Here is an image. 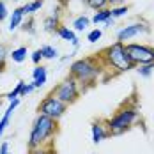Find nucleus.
<instances>
[{
  "label": "nucleus",
  "mask_w": 154,
  "mask_h": 154,
  "mask_svg": "<svg viewBox=\"0 0 154 154\" xmlns=\"http://www.w3.org/2000/svg\"><path fill=\"white\" fill-rule=\"evenodd\" d=\"M55 128H57V121H53L51 117L48 115H43L39 113L34 121V126H32V131H30V145L32 149L39 147L41 143H45L53 133H55Z\"/></svg>",
  "instance_id": "obj_1"
},
{
  "label": "nucleus",
  "mask_w": 154,
  "mask_h": 154,
  "mask_svg": "<svg viewBox=\"0 0 154 154\" xmlns=\"http://www.w3.org/2000/svg\"><path fill=\"white\" fill-rule=\"evenodd\" d=\"M105 60H106L108 66H112L113 69H117L119 73H124V71H129L135 67L133 60L129 59L128 51H126V46H124L121 41L113 43L112 46H108L105 50Z\"/></svg>",
  "instance_id": "obj_2"
},
{
  "label": "nucleus",
  "mask_w": 154,
  "mask_h": 154,
  "mask_svg": "<svg viewBox=\"0 0 154 154\" xmlns=\"http://www.w3.org/2000/svg\"><path fill=\"white\" fill-rule=\"evenodd\" d=\"M97 75H99V67L92 59H80V60H75L71 64V76L78 83L92 85Z\"/></svg>",
  "instance_id": "obj_3"
},
{
  "label": "nucleus",
  "mask_w": 154,
  "mask_h": 154,
  "mask_svg": "<svg viewBox=\"0 0 154 154\" xmlns=\"http://www.w3.org/2000/svg\"><path fill=\"white\" fill-rule=\"evenodd\" d=\"M137 119H138V112L135 108H122L106 122L108 131L112 135H121L126 129H129Z\"/></svg>",
  "instance_id": "obj_4"
},
{
  "label": "nucleus",
  "mask_w": 154,
  "mask_h": 154,
  "mask_svg": "<svg viewBox=\"0 0 154 154\" xmlns=\"http://www.w3.org/2000/svg\"><path fill=\"white\" fill-rule=\"evenodd\" d=\"M53 96H55L57 99H60L62 103H66V105H71V103H75V101L78 99V96H80L78 82H76L73 76L66 78L62 83H59V85L55 87Z\"/></svg>",
  "instance_id": "obj_5"
},
{
  "label": "nucleus",
  "mask_w": 154,
  "mask_h": 154,
  "mask_svg": "<svg viewBox=\"0 0 154 154\" xmlns=\"http://www.w3.org/2000/svg\"><path fill=\"white\" fill-rule=\"evenodd\" d=\"M126 51H128L129 59L133 60L135 66H143V64L154 62V48L151 46L129 43V45H126Z\"/></svg>",
  "instance_id": "obj_6"
},
{
  "label": "nucleus",
  "mask_w": 154,
  "mask_h": 154,
  "mask_svg": "<svg viewBox=\"0 0 154 154\" xmlns=\"http://www.w3.org/2000/svg\"><path fill=\"white\" fill-rule=\"evenodd\" d=\"M66 108H67V105L62 103L60 99H57V97L51 94V96H48V97H45V99L41 101V105H39V113L51 117L53 121H59L62 115L66 113Z\"/></svg>",
  "instance_id": "obj_7"
},
{
  "label": "nucleus",
  "mask_w": 154,
  "mask_h": 154,
  "mask_svg": "<svg viewBox=\"0 0 154 154\" xmlns=\"http://www.w3.org/2000/svg\"><path fill=\"white\" fill-rule=\"evenodd\" d=\"M143 32H147V27H145V25H142V23L129 25V27H124L122 30H119V34H117V39H119L121 43H124V41H129V39L137 37V35L143 34Z\"/></svg>",
  "instance_id": "obj_8"
},
{
  "label": "nucleus",
  "mask_w": 154,
  "mask_h": 154,
  "mask_svg": "<svg viewBox=\"0 0 154 154\" xmlns=\"http://www.w3.org/2000/svg\"><path fill=\"white\" fill-rule=\"evenodd\" d=\"M20 105V99H13L11 103H9V106L5 110V113H4V117L0 119V138H2V135H4V131H5V128L9 126V121H11V115H13V112L16 110V106Z\"/></svg>",
  "instance_id": "obj_9"
},
{
  "label": "nucleus",
  "mask_w": 154,
  "mask_h": 154,
  "mask_svg": "<svg viewBox=\"0 0 154 154\" xmlns=\"http://www.w3.org/2000/svg\"><path fill=\"white\" fill-rule=\"evenodd\" d=\"M32 76H34V82H32V83H34V87H35V89H39V87H43V85L46 83V80H48L46 67H43V66L39 67V66H37V67L34 69V73H32Z\"/></svg>",
  "instance_id": "obj_10"
},
{
  "label": "nucleus",
  "mask_w": 154,
  "mask_h": 154,
  "mask_svg": "<svg viewBox=\"0 0 154 154\" xmlns=\"http://www.w3.org/2000/svg\"><path fill=\"white\" fill-rule=\"evenodd\" d=\"M91 131H92V142H94V143L103 142V140L110 135V131H106V129H105V126H103L101 122H94Z\"/></svg>",
  "instance_id": "obj_11"
},
{
  "label": "nucleus",
  "mask_w": 154,
  "mask_h": 154,
  "mask_svg": "<svg viewBox=\"0 0 154 154\" xmlns=\"http://www.w3.org/2000/svg\"><path fill=\"white\" fill-rule=\"evenodd\" d=\"M57 34L60 35L64 41H69L75 48H78V37L71 29H67V27H59V29H57Z\"/></svg>",
  "instance_id": "obj_12"
},
{
  "label": "nucleus",
  "mask_w": 154,
  "mask_h": 154,
  "mask_svg": "<svg viewBox=\"0 0 154 154\" xmlns=\"http://www.w3.org/2000/svg\"><path fill=\"white\" fill-rule=\"evenodd\" d=\"M21 18H23V7H21V9H14V11H13V16H11L9 30L13 32V30H16V29L20 27V23H21Z\"/></svg>",
  "instance_id": "obj_13"
},
{
  "label": "nucleus",
  "mask_w": 154,
  "mask_h": 154,
  "mask_svg": "<svg viewBox=\"0 0 154 154\" xmlns=\"http://www.w3.org/2000/svg\"><path fill=\"white\" fill-rule=\"evenodd\" d=\"M41 53H43V59H48V60H55L59 57L57 48H53V46H43L41 48Z\"/></svg>",
  "instance_id": "obj_14"
},
{
  "label": "nucleus",
  "mask_w": 154,
  "mask_h": 154,
  "mask_svg": "<svg viewBox=\"0 0 154 154\" xmlns=\"http://www.w3.org/2000/svg\"><path fill=\"white\" fill-rule=\"evenodd\" d=\"M112 18V11L110 9H101L99 13H96L92 18L94 23H101V21H106V20H110Z\"/></svg>",
  "instance_id": "obj_15"
},
{
  "label": "nucleus",
  "mask_w": 154,
  "mask_h": 154,
  "mask_svg": "<svg viewBox=\"0 0 154 154\" xmlns=\"http://www.w3.org/2000/svg\"><path fill=\"white\" fill-rule=\"evenodd\" d=\"M89 18L87 16H80V18H76L75 20V23H73V27H75V30H78V32H82V30H85L87 27H89Z\"/></svg>",
  "instance_id": "obj_16"
},
{
  "label": "nucleus",
  "mask_w": 154,
  "mask_h": 154,
  "mask_svg": "<svg viewBox=\"0 0 154 154\" xmlns=\"http://www.w3.org/2000/svg\"><path fill=\"white\" fill-rule=\"evenodd\" d=\"M11 57H13V60L14 62H23L25 59H27V48H18V50H13V53H11Z\"/></svg>",
  "instance_id": "obj_17"
},
{
  "label": "nucleus",
  "mask_w": 154,
  "mask_h": 154,
  "mask_svg": "<svg viewBox=\"0 0 154 154\" xmlns=\"http://www.w3.org/2000/svg\"><path fill=\"white\" fill-rule=\"evenodd\" d=\"M138 75L140 76H143V78H149L151 75H152V71H154V62H151V64H143V66H138Z\"/></svg>",
  "instance_id": "obj_18"
},
{
  "label": "nucleus",
  "mask_w": 154,
  "mask_h": 154,
  "mask_svg": "<svg viewBox=\"0 0 154 154\" xmlns=\"http://www.w3.org/2000/svg\"><path fill=\"white\" fill-rule=\"evenodd\" d=\"M23 87H25V82H18V83H16V87H14V91L7 94V99H9V101H13V99H18V96H21V91H23Z\"/></svg>",
  "instance_id": "obj_19"
},
{
  "label": "nucleus",
  "mask_w": 154,
  "mask_h": 154,
  "mask_svg": "<svg viewBox=\"0 0 154 154\" xmlns=\"http://www.w3.org/2000/svg\"><path fill=\"white\" fill-rule=\"evenodd\" d=\"M41 5H43V0H35V2L27 4V5L23 7V13H35L37 9H41Z\"/></svg>",
  "instance_id": "obj_20"
},
{
  "label": "nucleus",
  "mask_w": 154,
  "mask_h": 154,
  "mask_svg": "<svg viewBox=\"0 0 154 154\" xmlns=\"http://www.w3.org/2000/svg\"><path fill=\"white\" fill-rule=\"evenodd\" d=\"M85 2H87L91 7H94V9H99V11H101V9H105V5L108 4V0H85Z\"/></svg>",
  "instance_id": "obj_21"
},
{
  "label": "nucleus",
  "mask_w": 154,
  "mask_h": 154,
  "mask_svg": "<svg viewBox=\"0 0 154 154\" xmlns=\"http://www.w3.org/2000/svg\"><path fill=\"white\" fill-rule=\"evenodd\" d=\"M101 35H103V32L99 30V29H96V30H92V32H89V43H97L99 39H101Z\"/></svg>",
  "instance_id": "obj_22"
},
{
  "label": "nucleus",
  "mask_w": 154,
  "mask_h": 154,
  "mask_svg": "<svg viewBox=\"0 0 154 154\" xmlns=\"http://www.w3.org/2000/svg\"><path fill=\"white\" fill-rule=\"evenodd\" d=\"M128 13V7L126 5H122V7H113L112 9V18H121V16H124Z\"/></svg>",
  "instance_id": "obj_23"
},
{
  "label": "nucleus",
  "mask_w": 154,
  "mask_h": 154,
  "mask_svg": "<svg viewBox=\"0 0 154 154\" xmlns=\"http://www.w3.org/2000/svg\"><path fill=\"white\" fill-rule=\"evenodd\" d=\"M45 25H46V27H45V29H46V30H55V25H57V20H55V18H48L46 20V23H45Z\"/></svg>",
  "instance_id": "obj_24"
},
{
  "label": "nucleus",
  "mask_w": 154,
  "mask_h": 154,
  "mask_svg": "<svg viewBox=\"0 0 154 154\" xmlns=\"http://www.w3.org/2000/svg\"><path fill=\"white\" fill-rule=\"evenodd\" d=\"M5 57H7V48L4 46V45H0V66L4 64V60H5Z\"/></svg>",
  "instance_id": "obj_25"
},
{
  "label": "nucleus",
  "mask_w": 154,
  "mask_h": 154,
  "mask_svg": "<svg viewBox=\"0 0 154 154\" xmlns=\"http://www.w3.org/2000/svg\"><path fill=\"white\" fill-rule=\"evenodd\" d=\"M43 59V53H41V50H37V51H34L32 53V60H34V64H39V60Z\"/></svg>",
  "instance_id": "obj_26"
},
{
  "label": "nucleus",
  "mask_w": 154,
  "mask_h": 154,
  "mask_svg": "<svg viewBox=\"0 0 154 154\" xmlns=\"http://www.w3.org/2000/svg\"><path fill=\"white\" fill-rule=\"evenodd\" d=\"M35 87H34V83H29V85H25L23 87V91H21V96H27V94H30Z\"/></svg>",
  "instance_id": "obj_27"
},
{
  "label": "nucleus",
  "mask_w": 154,
  "mask_h": 154,
  "mask_svg": "<svg viewBox=\"0 0 154 154\" xmlns=\"http://www.w3.org/2000/svg\"><path fill=\"white\" fill-rule=\"evenodd\" d=\"M5 16H7V9H5V4H4V2H0V21H2V20H5Z\"/></svg>",
  "instance_id": "obj_28"
},
{
  "label": "nucleus",
  "mask_w": 154,
  "mask_h": 154,
  "mask_svg": "<svg viewBox=\"0 0 154 154\" xmlns=\"http://www.w3.org/2000/svg\"><path fill=\"white\" fill-rule=\"evenodd\" d=\"M0 154H9V143L7 142H4L0 145Z\"/></svg>",
  "instance_id": "obj_29"
},
{
  "label": "nucleus",
  "mask_w": 154,
  "mask_h": 154,
  "mask_svg": "<svg viewBox=\"0 0 154 154\" xmlns=\"http://www.w3.org/2000/svg\"><path fill=\"white\" fill-rule=\"evenodd\" d=\"M30 154H48V152L45 151V149H37V147H35V149H32Z\"/></svg>",
  "instance_id": "obj_30"
},
{
  "label": "nucleus",
  "mask_w": 154,
  "mask_h": 154,
  "mask_svg": "<svg viewBox=\"0 0 154 154\" xmlns=\"http://www.w3.org/2000/svg\"><path fill=\"white\" fill-rule=\"evenodd\" d=\"M122 0H108V4H112V5H117V4H121Z\"/></svg>",
  "instance_id": "obj_31"
}]
</instances>
